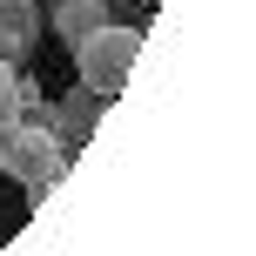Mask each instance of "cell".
I'll return each instance as SVG.
<instances>
[{"instance_id":"obj_3","label":"cell","mask_w":256,"mask_h":256,"mask_svg":"<svg viewBox=\"0 0 256 256\" xmlns=\"http://www.w3.org/2000/svg\"><path fill=\"white\" fill-rule=\"evenodd\" d=\"M102 115H108V94H94V88H68L61 102H48V128H54V142H61L68 155L74 148H88V135L102 128Z\"/></svg>"},{"instance_id":"obj_2","label":"cell","mask_w":256,"mask_h":256,"mask_svg":"<svg viewBox=\"0 0 256 256\" xmlns=\"http://www.w3.org/2000/svg\"><path fill=\"white\" fill-rule=\"evenodd\" d=\"M74 54V68H81V88H94V94H115L128 88V68H135V54H142V20H108V27H94L81 48H68Z\"/></svg>"},{"instance_id":"obj_8","label":"cell","mask_w":256,"mask_h":256,"mask_svg":"<svg viewBox=\"0 0 256 256\" xmlns=\"http://www.w3.org/2000/svg\"><path fill=\"white\" fill-rule=\"evenodd\" d=\"M142 7H155V0H142Z\"/></svg>"},{"instance_id":"obj_6","label":"cell","mask_w":256,"mask_h":256,"mask_svg":"<svg viewBox=\"0 0 256 256\" xmlns=\"http://www.w3.org/2000/svg\"><path fill=\"white\" fill-rule=\"evenodd\" d=\"M20 122V102H14V61H0V135Z\"/></svg>"},{"instance_id":"obj_7","label":"cell","mask_w":256,"mask_h":256,"mask_svg":"<svg viewBox=\"0 0 256 256\" xmlns=\"http://www.w3.org/2000/svg\"><path fill=\"white\" fill-rule=\"evenodd\" d=\"M102 7H108V14H122V7H128V0H102Z\"/></svg>"},{"instance_id":"obj_4","label":"cell","mask_w":256,"mask_h":256,"mask_svg":"<svg viewBox=\"0 0 256 256\" xmlns=\"http://www.w3.org/2000/svg\"><path fill=\"white\" fill-rule=\"evenodd\" d=\"M40 20L61 34V48H81V40H88L94 27H108L115 14H108L102 0H40Z\"/></svg>"},{"instance_id":"obj_1","label":"cell","mask_w":256,"mask_h":256,"mask_svg":"<svg viewBox=\"0 0 256 256\" xmlns=\"http://www.w3.org/2000/svg\"><path fill=\"white\" fill-rule=\"evenodd\" d=\"M68 162H74V155L54 142V128L27 122V115L14 122L7 135H0V168H7V176L27 189V202H48V196H54V182L68 176Z\"/></svg>"},{"instance_id":"obj_5","label":"cell","mask_w":256,"mask_h":256,"mask_svg":"<svg viewBox=\"0 0 256 256\" xmlns=\"http://www.w3.org/2000/svg\"><path fill=\"white\" fill-rule=\"evenodd\" d=\"M40 0H0V61H14L20 68L27 54H34V40H40Z\"/></svg>"}]
</instances>
